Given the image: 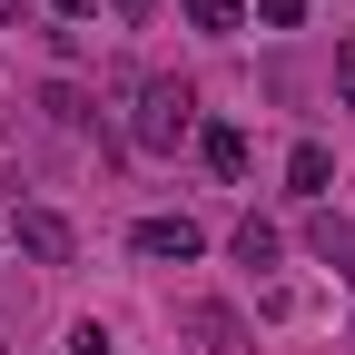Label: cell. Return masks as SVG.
I'll return each instance as SVG.
<instances>
[{"mask_svg":"<svg viewBox=\"0 0 355 355\" xmlns=\"http://www.w3.org/2000/svg\"><path fill=\"white\" fill-rule=\"evenodd\" d=\"M50 10H60V20H89V10H99V0H50Z\"/></svg>","mask_w":355,"mask_h":355,"instance_id":"cell-13","label":"cell"},{"mask_svg":"<svg viewBox=\"0 0 355 355\" xmlns=\"http://www.w3.org/2000/svg\"><path fill=\"white\" fill-rule=\"evenodd\" d=\"M119 10H148V0H119Z\"/></svg>","mask_w":355,"mask_h":355,"instance_id":"cell-14","label":"cell"},{"mask_svg":"<svg viewBox=\"0 0 355 355\" xmlns=\"http://www.w3.org/2000/svg\"><path fill=\"white\" fill-rule=\"evenodd\" d=\"M326 188H336V148H326V139H296V148H286V198L326 207Z\"/></svg>","mask_w":355,"mask_h":355,"instance_id":"cell-5","label":"cell"},{"mask_svg":"<svg viewBox=\"0 0 355 355\" xmlns=\"http://www.w3.org/2000/svg\"><path fill=\"white\" fill-rule=\"evenodd\" d=\"M69 355H119V345H109V326H99V316H79V326H69Z\"/></svg>","mask_w":355,"mask_h":355,"instance_id":"cell-10","label":"cell"},{"mask_svg":"<svg viewBox=\"0 0 355 355\" xmlns=\"http://www.w3.org/2000/svg\"><path fill=\"white\" fill-rule=\"evenodd\" d=\"M10 237H20L40 266H69V257H79V227H69L60 207H20V217H10Z\"/></svg>","mask_w":355,"mask_h":355,"instance_id":"cell-4","label":"cell"},{"mask_svg":"<svg viewBox=\"0 0 355 355\" xmlns=\"http://www.w3.org/2000/svg\"><path fill=\"white\" fill-rule=\"evenodd\" d=\"M128 247H139L148 266H198V257H207V227H198V217H139Z\"/></svg>","mask_w":355,"mask_h":355,"instance_id":"cell-2","label":"cell"},{"mask_svg":"<svg viewBox=\"0 0 355 355\" xmlns=\"http://www.w3.org/2000/svg\"><path fill=\"white\" fill-rule=\"evenodd\" d=\"M178 326H188L198 355H247V345H257L247 316H237V306H217V296H188V316H178Z\"/></svg>","mask_w":355,"mask_h":355,"instance_id":"cell-3","label":"cell"},{"mask_svg":"<svg viewBox=\"0 0 355 355\" xmlns=\"http://www.w3.org/2000/svg\"><path fill=\"white\" fill-rule=\"evenodd\" d=\"M345 345H355V326H345Z\"/></svg>","mask_w":355,"mask_h":355,"instance_id":"cell-15","label":"cell"},{"mask_svg":"<svg viewBox=\"0 0 355 355\" xmlns=\"http://www.w3.org/2000/svg\"><path fill=\"white\" fill-rule=\"evenodd\" d=\"M277 257H286V237L266 227V217H247V227H237V266H277Z\"/></svg>","mask_w":355,"mask_h":355,"instance_id":"cell-9","label":"cell"},{"mask_svg":"<svg viewBox=\"0 0 355 355\" xmlns=\"http://www.w3.org/2000/svg\"><path fill=\"white\" fill-rule=\"evenodd\" d=\"M198 128H207V119H198V89H188V79H139V99H128V139H139L148 158H178Z\"/></svg>","mask_w":355,"mask_h":355,"instance_id":"cell-1","label":"cell"},{"mask_svg":"<svg viewBox=\"0 0 355 355\" xmlns=\"http://www.w3.org/2000/svg\"><path fill=\"white\" fill-rule=\"evenodd\" d=\"M247 10H257V0H188V30H207V40H237V30H247Z\"/></svg>","mask_w":355,"mask_h":355,"instance_id":"cell-8","label":"cell"},{"mask_svg":"<svg viewBox=\"0 0 355 355\" xmlns=\"http://www.w3.org/2000/svg\"><path fill=\"white\" fill-rule=\"evenodd\" d=\"M257 20H266V30H296V20H306V0H257Z\"/></svg>","mask_w":355,"mask_h":355,"instance_id":"cell-11","label":"cell"},{"mask_svg":"<svg viewBox=\"0 0 355 355\" xmlns=\"http://www.w3.org/2000/svg\"><path fill=\"white\" fill-rule=\"evenodd\" d=\"M198 158H207V178H227V188H237L247 168H257V148H247V128H227V119H207V128H198Z\"/></svg>","mask_w":355,"mask_h":355,"instance_id":"cell-7","label":"cell"},{"mask_svg":"<svg viewBox=\"0 0 355 355\" xmlns=\"http://www.w3.org/2000/svg\"><path fill=\"white\" fill-rule=\"evenodd\" d=\"M306 257H326L336 277L355 286V217H336V207H306Z\"/></svg>","mask_w":355,"mask_h":355,"instance_id":"cell-6","label":"cell"},{"mask_svg":"<svg viewBox=\"0 0 355 355\" xmlns=\"http://www.w3.org/2000/svg\"><path fill=\"white\" fill-rule=\"evenodd\" d=\"M336 89H345V109H355V40H336Z\"/></svg>","mask_w":355,"mask_h":355,"instance_id":"cell-12","label":"cell"}]
</instances>
